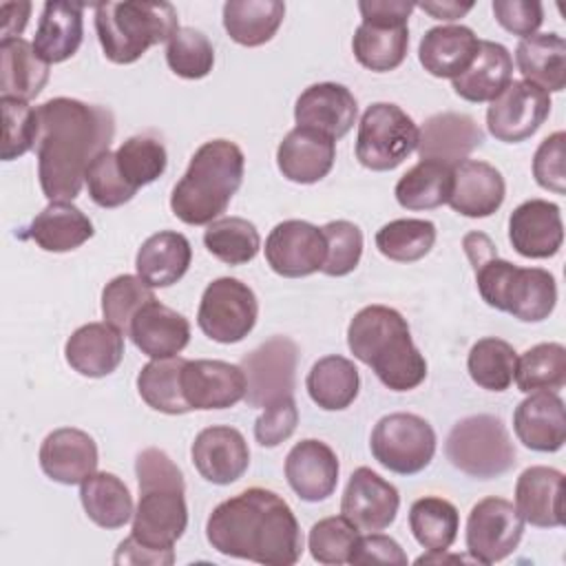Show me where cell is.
Masks as SVG:
<instances>
[{
    "label": "cell",
    "instance_id": "obj_1",
    "mask_svg": "<svg viewBox=\"0 0 566 566\" xmlns=\"http://www.w3.org/2000/svg\"><path fill=\"white\" fill-rule=\"evenodd\" d=\"M115 117L108 108L73 97H53L38 106V179L49 201H73L91 161L108 150Z\"/></svg>",
    "mask_w": 566,
    "mask_h": 566
},
{
    "label": "cell",
    "instance_id": "obj_2",
    "mask_svg": "<svg viewBox=\"0 0 566 566\" xmlns=\"http://www.w3.org/2000/svg\"><path fill=\"white\" fill-rule=\"evenodd\" d=\"M206 537L221 555L265 566H292L303 553L301 528L290 504L261 486L217 504L206 522Z\"/></svg>",
    "mask_w": 566,
    "mask_h": 566
},
{
    "label": "cell",
    "instance_id": "obj_3",
    "mask_svg": "<svg viewBox=\"0 0 566 566\" xmlns=\"http://www.w3.org/2000/svg\"><path fill=\"white\" fill-rule=\"evenodd\" d=\"M347 347L391 391L416 389L427 378V360L394 307L367 305L356 312L347 327Z\"/></svg>",
    "mask_w": 566,
    "mask_h": 566
},
{
    "label": "cell",
    "instance_id": "obj_4",
    "mask_svg": "<svg viewBox=\"0 0 566 566\" xmlns=\"http://www.w3.org/2000/svg\"><path fill=\"white\" fill-rule=\"evenodd\" d=\"M245 157L230 139L201 144L170 195V210L188 226H208L226 212L243 181Z\"/></svg>",
    "mask_w": 566,
    "mask_h": 566
},
{
    "label": "cell",
    "instance_id": "obj_5",
    "mask_svg": "<svg viewBox=\"0 0 566 566\" xmlns=\"http://www.w3.org/2000/svg\"><path fill=\"white\" fill-rule=\"evenodd\" d=\"M139 502L130 535L155 551H172L188 526L186 484L179 467L157 447L144 449L135 460Z\"/></svg>",
    "mask_w": 566,
    "mask_h": 566
},
{
    "label": "cell",
    "instance_id": "obj_6",
    "mask_svg": "<svg viewBox=\"0 0 566 566\" xmlns=\"http://www.w3.org/2000/svg\"><path fill=\"white\" fill-rule=\"evenodd\" d=\"M179 29L170 2L95 4V31L104 55L115 64L137 62L150 46L168 42Z\"/></svg>",
    "mask_w": 566,
    "mask_h": 566
},
{
    "label": "cell",
    "instance_id": "obj_7",
    "mask_svg": "<svg viewBox=\"0 0 566 566\" xmlns=\"http://www.w3.org/2000/svg\"><path fill=\"white\" fill-rule=\"evenodd\" d=\"M482 301L509 312L524 323H539L551 316L557 303V283L548 270L517 268L497 254L473 265Z\"/></svg>",
    "mask_w": 566,
    "mask_h": 566
},
{
    "label": "cell",
    "instance_id": "obj_8",
    "mask_svg": "<svg viewBox=\"0 0 566 566\" xmlns=\"http://www.w3.org/2000/svg\"><path fill=\"white\" fill-rule=\"evenodd\" d=\"M449 462L478 480H491L515 464V447L504 422L491 413L467 416L447 436Z\"/></svg>",
    "mask_w": 566,
    "mask_h": 566
},
{
    "label": "cell",
    "instance_id": "obj_9",
    "mask_svg": "<svg viewBox=\"0 0 566 566\" xmlns=\"http://www.w3.org/2000/svg\"><path fill=\"white\" fill-rule=\"evenodd\" d=\"M418 148L416 122L391 102L367 106L356 135V159L369 170H394Z\"/></svg>",
    "mask_w": 566,
    "mask_h": 566
},
{
    "label": "cell",
    "instance_id": "obj_10",
    "mask_svg": "<svg viewBox=\"0 0 566 566\" xmlns=\"http://www.w3.org/2000/svg\"><path fill=\"white\" fill-rule=\"evenodd\" d=\"M371 455L398 475H413L429 467L436 453L433 427L407 411L382 416L369 438Z\"/></svg>",
    "mask_w": 566,
    "mask_h": 566
},
{
    "label": "cell",
    "instance_id": "obj_11",
    "mask_svg": "<svg viewBox=\"0 0 566 566\" xmlns=\"http://www.w3.org/2000/svg\"><path fill=\"white\" fill-rule=\"evenodd\" d=\"M256 316L259 303L252 287L234 276H221L203 290L197 325L210 340L230 345L252 332Z\"/></svg>",
    "mask_w": 566,
    "mask_h": 566
},
{
    "label": "cell",
    "instance_id": "obj_12",
    "mask_svg": "<svg viewBox=\"0 0 566 566\" xmlns=\"http://www.w3.org/2000/svg\"><path fill=\"white\" fill-rule=\"evenodd\" d=\"M298 349L287 336H272L243 356L245 402L250 407H268L281 398L294 396Z\"/></svg>",
    "mask_w": 566,
    "mask_h": 566
},
{
    "label": "cell",
    "instance_id": "obj_13",
    "mask_svg": "<svg viewBox=\"0 0 566 566\" xmlns=\"http://www.w3.org/2000/svg\"><path fill=\"white\" fill-rule=\"evenodd\" d=\"M524 533L517 509L502 497L480 500L467 520V551L478 564H495L509 557Z\"/></svg>",
    "mask_w": 566,
    "mask_h": 566
},
{
    "label": "cell",
    "instance_id": "obj_14",
    "mask_svg": "<svg viewBox=\"0 0 566 566\" xmlns=\"http://www.w3.org/2000/svg\"><path fill=\"white\" fill-rule=\"evenodd\" d=\"M551 113V95L539 86L511 80L486 111L489 133L506 144H517L537 133Z\"/></svg>",
    "mask_w": 566,
    "mask_h": 566
},
{
    "label": "cell",
    "instance_id": "obj_15",
    "mask_svg": "<svg viewBox=\"0 0 566 566\" xmlns=\"http://www.w3.org/2000/svg\"><path fill=\"white\" fill-rule=\"evenodd\" d=\"M325 256V234L310 221H281L265 239L268 265L285 279H301L323 270Z\"/></svg>",
    "mask_w": 566,
    "mask_h": 566
},
{
    "label": "cell",
    "instance_id": "obj_16",
    "mask_svg": "<svg viewBox=\"0 0 566 566\" xmlns=\"http://www.w3.org/2000/svg\"><path fill=\"white\" fill-rule=\"evenodd\" d=\"M398 506V489L369 467H358L349 475L340 500L343 517H347L358 531L367 533L387 528L396 520Z\"/></svg>",
    "mask_w": 566,
    "mask_h": 566
},
{
    "label": "cell",
    "instance_id": "obj_17",
    "mask_svg": "<svg viewBox=\"0 0 566 566\" xmlns=\"http://www.w3.org/2000/svg\"><path fill=\"white\" fill-rule=\"evenodd\" d=\"M181 389L190 409H228L245 398V374L226 360H186Z\"/></svg>",
    "mask_w": 566,
    "mask_h": 566
},
{
    "label": "cell",
    "instance_id": "obj_18",
    "mask_svg": "<svg viewBox=\"0 0 566 566\" xmlns=\"http://www.w3.org/2000/svg\"><path fill=\"white\" fill-rule=\"evenodd\" d=\"M190 455L199 475L212 484L237 482L250 464V449L243 433L226 424L201 429L192 442Z\"/></svg>",
    "mask_w": 566,
    "mask_h": 566
},
{
    "label": "cell",
    "instance_id": "obj_19",
    "mask_svg": "<svg viewBox=\"0 0 566 566\" xmlns=\"http://www.w3.org/2000/svg\"><path fill=\"white\" fill-rule=\"evenodd\" d=\"M509 241L526 259L555 256L564 241L559 206L546 199H528L509 217Z\"/></svg>",
    "mask_w": 566,
    "mask_h": 566
},
{
    "label": "cell",
    "instance_id": "obj_20",
    "mask_svg": "<svg viewBox=\"0 0 566 566\" xmlns=\"http://www.w3.org/2000/svg\"><path fill=\"white\" fill-rule=\"evenodd\" d=\"M356 115L358 104L354 93L336 82H318L307 86L294 104L296 126L314 128L334 142L352 130Z\"/></svg>",
    "mask_w": 566,
    "mask_h": 566
},
{
    "label": "cell",
    "instance_id": "obj_21",
    "mask_svg": "<svg viewBox=\"0 0 566 566\" xmlns=\"http://www.w3.org/2000/svg\"><path fill=\"white\" fill-rule=\"evenodd\" d=\"M484 133L478 122L467 113L444 111L431 115L418 130L420 159L442 161L455 166L464 161L478 146H482Z\"/></svg>",
    "mask_w": 566,
    "mask_h": 566
},
{
    "label": "cell",
    "instance_id": "obj_22",
    "mask_svg": "<svg viewBox=\"0 0 566 566\" xmlns=\"http://www.w3.org/2000/svg\"><path fill=\"white\" fill-rule=\"evenodd\" d=\"M285 478L292 491L305 502L329 497L338 484V458L321 440L296 442L285 458Z\"/></svg>",
    "mask_w": 566,
    "mask_h": 566
},
{
    "label": "cell",
    "instance_id": "obj_23",
    "mask_svg": "<svg viewBox=\"0 0 566 566\" xmlns=\"http://www.w3.org/2000/svg\"><path fill=\"white\" fill-rule=\"evenodd\" d=\"M40 467L53 482L82 484L97 469V444L82 429L60 427L42 440Z\"/></svg>",
    "mask_w": 566,
    "mask_h": 566
},
{
    "label": "cell",
    "instance_id": "obj_24",
    "mask_svg": "<svg viewBox=\"0 0 566 566\" xmlns=\"http://www.w3.org/2000/svg\"><path fill=\"white\" fill-rule=\"evenodd\" d=\"M513 429L520 442L533 451H559L566 442L564 400L555 391H533L515 407Z\"/></svg>",
    "mask_w": 566,
    "mask_h": 566
},
{
    "label": "cell",
    "instance_id": "obj_25",
    "mask_svg": "<svg viewBox=\"0 0 566 566\" xmlns=\"http://www.w3.org/2000/svg\"><path fill=\"white\" fill-rule=\"evenodd\" d=\"M336 142L314 128H292L276 148V166L294 184H316L332 170Z\"/></svg>",
    "mask_w": 566,
    "mask_h": 566
},
{
    "label": "cell",
    "instance_id": "obj_26",
    "mask_svg": "<svg viewBox=\"0 0 566 566\" xmlns=\"http://www.w3.org/2000/svg\"><path fill=\"white\" fill-rule=\"evenodd\" d=\"M506 195L502 172L480 159H464L453 166L449 206L464 217L482 219L493 214Z\"/></svg>",
    "mask_w": 566,
    "mask_h": 566
},
{
    "label": "cell",
    "instance_id": "obj_27",
    "mask_svg": "<svg viewBox=\"0 0 566 566\" xmlns=\"http://www.w3.org/2000/svg\"><path fill=\"white\" fill-rule=\"evenodd\" d=\"M515 509L539 528L564 524V473L553 467H528L515 484Z\"/></svg>",
    "mask_w": 566,
    "mask_h": 566
},
{
    "label": "cell",
    "instance_id": "obj_28",
    "mask_svg": "<svg viewBox=\"0 0 566 566\" xmlns=\"http://www.w3.org/2000/svg\"><path fill=\"white\" fill-rule=\"evenodd\" d=\"M352 49L356 60L369 71L385 73L398 69L409 49L407 20L363 15V22L354 31Z\"/></svg>",
    "mask_w": 566,
    "mask_h": 566
},
{
    "label": "cell",
    "instance_id": "obj_29",
    "mask_svg": "<svg viewBox=\"0 0 566 566\" xmlns=\"http://www.w3.org/2000/svg\"><path fill=\"white\" fill-rule=\"evenodd\" d=\"M128 336L142 354L150 358H170L188 345L190 323L184 314L155 298L135 314Z\"/></svg>",
    "mask_w": 566,
    "mask_h": 566
},
{
    "label": "cell",
    "instance_id": "obj_30",
    "mask_svg": "<svg viewBox=\"0 0 566 566\" xmlns=\"http://www.w3.org/2000/svg\"><path fill=\"white\" fill-rule=\"evenodd\" d=\"M64 356L77 374L88 378H104L113 374L124 358V334L106 321L86 323L69 336Z\"/></svg>",
    "mask_w": 566,
    "mask_h": 566
},
{
    "label": "cell",
    "instance_id": "obj_31",
    "mask_svg": "<svg viewBox=\"0 0 566 566\" xmlns=\"http://www.w3.org/2000/svg\"><path fill=\"white\" fill-rule=\"evenodd\" d=\"M478 49L480 40L473 29L464 24H442L422 35L418 60L433 77L453 80L471 66Z\"/></svg>",
    "mask_w": 566,
    "mask_h": 566
},
{
    "label": "cell",
    "instance_id": "obj_32",
    "mask_svg": "<svg viewBox=\"0 0 566 566\" xmlns=\"http://www.w3.org/2000/svg\"><path fill=\"white\" fill-rule=\"evenodd\" d=\"M513 77V57L506 46L491 40H480V49L471 66L453 77V91L467 102H493Z\"/></svg>",
    "mask_w": 566,
    "mask_h": 566
},
{
    "label": "cell",
    "instance_id": "obj_33",
    "mask_svg": "<svg viewBox=\"0 0 566 566\" xmlns=\"http://www.w3.org/2000/svg\"><path fill=\"white\" fill-rule=\"evenodd\" d=\"M84 4L46 2L35 29L33 49L46 64H57L75 55L84 35Z\"/></svg>",
    "mask_w": 566,
    "mask_h": 566
},
{
    "label": "cell",
    "instance_id": "obj_34",
    "mask_svg": "<svg viewBox=\"0 0 566 566\" xmlns=\"http://www.w3.org/2000/svg\"><path fill=\"white\" fill-rule=\"evenodd\" d=\"M190 261V241L181 232L161 230L142 243L135 256V268L137 276L150 287H168L188 272Z\"/></svg>",
    "mask_w": 566,
    "mask_h": 566
},
{
    "label": "cell",
    "instance_id": "obj_35",
    "mask_svg": "<svg viewBox=\"0 0 566 566\" xmlns=\"http://www.w3.org/2000/svg\"><path fill=\"white\" fill-rule=\"evenodd\" d=\"M91 219L71 201H51L22 237L35 241L46 252H71L93 237Z\"/></svg>",
    "mask_w": 566,
    "mask_h": 566
},
{
    "label": "cell",
    "instance_id": "obj_36",
    "mask_svg": "<svg viewBox=\"0 0 566 566\" xmlns=\"http://www.w3.org/2000/svg\"><path fill=\"white\" fill-rule=\"evenodd\" d=\"M517 71L524 82L546 93H557L566 84V42L557 33H533L522 38L515 49Z\"/></svg>",
    "mask_w": 566,
    "mask_h": 566
},
{
    "label": "cell",
    "instance_id": "obj_37",
    "mask_svg": "<svg viewBox=\"0 0 566 566\" xmlns=\"http://www.w3.org/2000/svg\"><path fill=\"white\" fill-rule=\"evenodd\" d=\"M49 80V64L38 55L33 42L22 38L0 40V91L2 97L33 99Z\"/></svg>",
    "mask_w": 566,
    "mask_h": 566
},
{
    "label": "cell",
    "instance_id": "obj_38",
    "mask_svg": "<svg viewBox=\"0 0 566 566\" xmlns=\"http://www.w3.org/2000/svg\"><path fill=\"white\" fill-rule=\"evenodd\" d=\"M305 387L310 398L325 411L347 409L360 389V376L356 365L338 354H329L318 358L307 378Z\"/></svg>",
    "mask_w": 566,
    "mask_h": 566
},
{
    "label": "cell",
    "instance_id": "obj_39",
    "mask_svg": "<svg viewBox=\"0 0 566 566\" xmlns=\"http://www.w3.org/2000/svg\"><path fill=\"white\" fill-rule=\"evenodd\" d=\"M285 18L279 0H228L223 4V27L237 44L261 46L274 38Z\"/></svg>",
    "mask_w": 566,
    "mask_h": 566
},
{
    "label": "cell",
    "instance_id": "obj_40",
    "mask_svg": "<svg viewBox=\"0 0 566 566\" xmlns=\"http://www.w3.org/2000/svg\"><path fill=\"white\" fill-rule=\"evenodd\" d=\"M80 500L86 515L102 528H122L133 517L128 486L108 471H95L80 484Z\"/></svg>",
    "mask_w": 566,
    "mask_h": 566
},
{
    "label": "cell",
    "instance_id": "obj_41",
    "mask_svg": "<svg viewBox=\"0 0 566 566\" xmlns=\"http://www.w3.org/2000/svg\"><path fill=\"white\" fill-rule=\"evenodd\" d=\"M453 186V166L433 159H420L396 184V201L407 210H433L449 201Z\"/></svg>",
    "mask_w": 566,
    "mask_h": 566
},
{
    "label": "cell",
    "instance_id": "obj_42",
    "mask_svg": "<svg viewBox=\"0 0 566 566\" xmlns=\"http://www.w3.org/2000/svg\"><path fill=\"white\" fill-rule=\"evenodd\" d=\"M184 365H186V358L170 356V358H153L139 369L137 391L150 409L168 416H181L192 411L181 389Z\"/></svg>",
    "mask_w": 566,
    "mask_h": 566
},
{
    "label": "cell",
    "instance_id": "obj_43",
    "mask_svg": "<svg viewBox=\"0 0 566 566\" xmlns=\"http://www.w3.org/2000/svg\"><path fill=\"white\" fill-rule=\"evenodd\" d=\"M409 528L416 542L427 551H449L458 537L460 513L438 495L420 497L409 509Z\"/></svg>",
    "mask_w": 566,
    "mask_h": 566
},
{
    "label": "cell",
    "instance_id": "obj_44",
    "mask_svg": "<svg viewBox=\"0 0 566 566\" xmlns=\"http://www.w3.org/2000/svg\"><path fill=\"white\" fill-rule=\"evenodd\" d=\"M203 245L214 259L228 265H243L259 254L261 237L256 226L243 217H219L208 223Z\"/></svg>",
    "mask_w": 566,
    "mask_h": 566
},
{
    "label": "cell",
    "instance_id": "obj_45",
    "mask_svg": "<svg viewBox=\"0 0 566 566\" xmlns=\"http://www.w3.org/2000/svg\"><path fill=\"white\" fill-rule=\"evenodd\" d=\"M517 352L511 343L486 336L480 338L467 358V369L471 380L486 391H504L515 380Z\"/></svg>",
    "mask_w": 566,
    "mask_h": 566
},
{
    "label": "cell",
    "instance_id": "obj_46",
    "mask_svg": "<svg viewBox=\"0 0 566 566\" xmlns=\"http://www.w3.org/2000/svg\"><path fill=\"white\" fill-rule=\"evenodd\" d=\"M515 382L524 394L562 389L566 382V347L562 343H539L526 349L517 358Z\"/></svg>",
    "mask_w": 566,
    "mask_h": 566
},
{
    "label": "cell",
    "instance_id": "obj_47",
    "mask_svg": "<svg viewBox=\"0 0 566 566\" xmlns=\"http://www.w3.org/2000/svg\"><path fill=\"white\" fill-rule=\"evenodd\" d=\"M436 226L427 219H394L376 232V248L382 256L398 263H411L431 252Z\"/></svg>",
    "mask_w": 566,
    "mask_h": 566
},
{
    "label": "cell",
    "instance_id": "obj_48",
    "mask_svg": "<svg viewBox=\"0 0 566 566\" xmlns=\"http://www.w3.org/2000/svg\"><path fill=\"white\" fill-rule=\"evenodd\" d=\"M115 159H117V168H119L124 181L135 190L159 179L168 164L164 144L153 135L128 137L115 150Z\"/></svg>",
    "mask_w": 566,
    "mask_h": 566
},
{
    "label": "cell",
    "instance_id": "obj_49",
    "mask_svg": "<svg viewBox=\"0 0 566 566\" xmlns=\"http://www.w3.org/2000/svg\"><path fill=\"white\" fill-rule=\"evenodd\" d=\"M150 301H155V292L144 279L135 274H119L111 279L102 290L104 321L117 332L128 334L130 321Z\"/></svg>",
    "mask_w": 566,
    "mask_h": 566
},
{
    "label": "cell",
    "instance_id": "obj_50",
    "mask_svg": "<svg viewBox=\"0 0 566 566\" xmlns=\"http://www.w3.org/2000/svg\"><path fill=\"white\" fill-rule=\"evenodd\" d=\"M166 62L175 75L186 80H201L212 71L214 49L201 31L192 27H179L168 40Z\"/></svg>",
    "mask_w": 566,
    "mask_h": 566
},
{
    "label": "cell",
    "instance_id": "obj_51",
    "mask_svg": "<svg viewBox=\"0 0 566 566\" xmlns=\"http://www.w3.org/2000/svg\"><path fill=\"white\" fill-rule=\"evenodd\" d=\"M358 528L343 515L318 520L307 535V546L318 564H347L358 544Z\"/></svg>",
    "mask_w": 566,
    "mask_h": 566
},
{
    "label": "cell",
    "instance_id": "obj_52",
    "mask_svg": "<svg viewBox=\"0 0 566 566\" xmlns=\"http://www.w3.org/2000/svg\"><path fill=\"white\" fill-rule=\"evenodd\" d=\"M2 108V150L4 161L18 159L31 148L38 139V108L18 97H0Z\"/></svg>",
    "mask_w": 566,
    "mask_h": 566
},
{
    "label": "cell",
    "instance_id": "obj_53",
    "mask_svg": "<svg viewBox=\"0 0 566 566\" xmlns=\"http://www.w3.org/2000/svg\"><path fill=\"white\" fill-rule=\"evenodd\" d=\"M325 243H327V256L323 263V270L327 276H345L356 270L360 256H363V232L356 223L338 219L329 221L323 228Z\"/></svg>",
    "mask_w": 566,
    "mask_h": 566
},
{
    "label": "cell",
    "instance_id": "obj_54",
    "mask_svg": "<svg viewBox=\"0 0 566 566\" xmlns=\"http://www.w3.org/2000/svg\"><path fill=\"white\" fill-rule=\"evenodd\" d=\"M91 199L99 206V208H117L124 206L126 201H130L135 197V188H130L119 168H117V159L113 150H104L99 153L88 170H86V179H84Z\"/></svg>",
    "mask_w": 566,
    "mask_h": 566
},
{
    "label": "cell",
    "instance_id": "obj_55",
    "mask_svg": "<svg viewBox=\"0 0 566 566\" xmlns=\"http://www.w3.org/2000/svg\"><path fill=\"white\" fill-rule=\"evenodd\" d=\"M535 181L555 195L566 192V133L555 130L548 135L533 155Z\"/></svg>",
    "mask_w": 566,
    "mask_h": 566
},
{
    "label": "cell",
    "instance_id": "obj_56",
    "mask_svg": "<svg viewBox=\"0 0 566 566\" xmlns=\"http://www.w3.org/2000/svg\"><path fill=\"white\" fill-rule=\"evenodd\" d=\"M296 424L298 409L294 396H287L263 407V413L254 422V438L261 447H276L294 433Z\"/></svg>",
    "mask_w": 566,
    "mask_h": 566
},
{
    "label": "cell",
    "instance_id": "obj_57",
    "mask_svg": "<svg viewBox=\"0 0 566 566\" xmlns=\"http://www.w3.org/2000/svg\"><path fill=\"white\" fill-rule=\"evenodd\" d=\"M493 15L509 33L528 38L544 22V9L537 0H493Z\"/></svg>",
    "mask_w": 566,
    "mask_h": 566
},
{
    "label": "cell",
    "instance_id": "obj_58",
    "mask_svg": "<svg viewBox=\"0 0 566 566\" xmlns=\"http://www.w3.org/2000/svg\"><path fill=\"white\" fill-rule=\"evenodd\" d=\"M349 564L363 566V564H394V566H405L407 564V555L400 548V544L389 537V535H380V533H369V535H360L358 544L352 553Z\"/></svg>",
    "mask_w": 566,
    "mask_h": 566
},
{
    "label": "cell",
    "instance_id": "obj_59",
    "mask_svg": "<svg viewBox=\"0 0 566 566\" xmlns=\"http://www.w3.org/2000/svg\"><path fill=\"white\" fill-rule=\"evenodd\" d=\"M113 562L117 566L122 564H150V566H170L175 562V551H155L144 544H139L133 535H128L124 542H119Z\"/></svg>",
    "mask_w": 566,
    "mask_h": 566
},
{
    "label": "cell",
    "instance_id": "obj_60",
    "mask_svg": "<svg viewBox=\"0 0 566 566\" xmlns=\"http://www.w3.org/2000/svg\"><path fill=\"white\" fill-rule=\"evenodd\" d=\"M31 15V2L18 0V2H2L0 4V35L2 40L20 38Z\"/></svg>",
    "mask_w": 566,
    "mask_h": 566
},
{
    "label": "cell",
    "instance_id": "obj_61",
    "mask_svg": "<svg viewBox=\"0 0 566 566\" xmlns=\"http://www.w3.org/2000/svg\"><path fill=\"white\" fill-rule=\"evenodd\" d=\"M418 9L429 13L436 20L453 22L462 15H467L473 9V2H458V0H431V2H418Z\"/></svg>",
    "mask_w": 566,
    "mask_h": 566
}]
</instances>
